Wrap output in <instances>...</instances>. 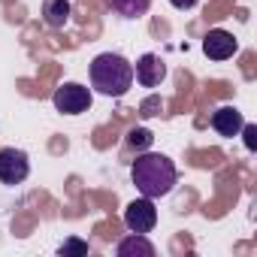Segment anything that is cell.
Masks as SVG:
<instances>
[{
	"label": "cell",
	"mask_w": 257,
	"mask_h": 257,
	"mask_svg": "<svg viewBox=\"0 0 257 257\" xmlns=\"http://www.w3.org/2000/svg\"><path fill=\"white\" fill-rule=\"evenodd\" d=\"M131 179L137 185V191L149 200H158V197H167L179 179L176 173V164L167 158V155H158V152H146L134 161L131 167Z\"/></svg>",
	"instance_id": "1"
},
{
	"label": "cell",
	"mask_w": 257,
	"mask_h": 257,
	"mask_svg": "<svg viewBox=\"0 0 257 257\" xmlns=\"http://www.w3.org/2000/svg\"><path fill=\"white\" fill-rule=\"evenodd\" d=\"M91 73V85L103 94V97H124L134 85V64L118 52H103L91 61L88 67Z\"/></svg>",
	"instance_id": "2"
},
{
	"label": "cell",
	"mask_w": 257,
	"mask_h": 257,
	"mask_svg": "<svg viewBox=\"0 0 257 257\" xmlns=\"http://www.w3.org/2000/svg\"><path fill=\"white\" fill-rule=\"evenodd\" d=\"M52 103H55V109L64 112V115H82V112L91 109L94 97H91V88H85V85H79V82H64L61 88H55Z\"/></svg>",
	"instance_id": "3"
},
{
	"label": "cell",
	"mask_w": 257,
	"mask_h": 257,
	"mask_svg": "<svg viewBox=\"0 0 257 257\" xmlns=\"http://www.w3.org/2000/svg\"><path fill=\"white\" fill-rule=\"evenodd\" d=\"M31 176V158L22 149H0V182L22 185Z\"/></svg>",
	"instance_id": "4"
},
{
	"label": "cell",
	"mask_w": 257,
	"mask_h": 257,
	"mask_svg": "<svg viewBox=\"0 0 257 257\" xmlns=\"http://www.w3.org/2000/svg\"><path fill=\"white\" fill-rule=\"evenodd\" d=\"M158 224V209L149 197H140L134 203H127L124 209V227L131 233H152Z\"/></svg>",
	"instance_id": "5"
},
{
	"label": "cell",
	"mask_w": 257,
	"mask_h": 257,
	"mask_svg": "<svg viewBox=\"0 0 257 257\" xmlns=\"http://www.w3.org/2000/svg\"><path fill=\"white\" fill-rule=\"evenodd\" d=\"M203 52H206L209 61H227V58H233L239 52V43H236V37L230 31L215 28V31H209L203 37Z\"/></svg>",
	"instance_id": "6"
},
{
	"label": "cell",
	"mask_w": 257,
	"mask_h": 257,
	"mask_svg": "<svg viewBox=\"0 0 257 257\" xmlns=\"http://www.w3.org/2000/svg\"><path fill=\"white\" fill-rule=\"evenodd\" d=\"M134 76H137V82L143 85V88H158L164 79H167V64L161 61V55H143L140 61H137V67H134Z\"/></svg>",
	"instance_id": "7"
},
{
	"label": "cell",
	"mask_w": 257,
	"mask_h": 257,
	"mask_svg": "<svg viewBox=\"0 0 257 257\" xmlns=\"http://www.w3.org/2000/svg\"><path fill=\"white\" fill-rule=\"evenodd\" d=\"M242 124H245V118H242V112L236 106H218L212 112V127L221 137H236L242 131Z\"/></svg>",
	"instance_id": "8"
},
{
	"label": "cell",
	"mask_w": 257,
	"mask_h": 257,
	"mask_svg": "<svg viewBox=\"0 0 257 257\" xmlns=\"http://www.w3.org/2000/svg\"><path fill=\"white\" fill-rule=\"evenodd\" d=\"M118 257H155V245L146 239V233H131L118 242Z\"/></svg>",
	"instance_id": "9"
},
{
	"label": "cell",
	"mask_w": 257,
	"mask_h": 257,
	"mask_svg": "<svg viewBox=\"0 0 257 257\" xmlns=\"http://www.w3.org/2000/svg\"><path fill=\"white\" fill-rule=\"evenodd\" d=\"M43 19L49 28H64L70 22V0H46L43 4Z\"/></svg>",
	"instance_id": "10"
},
{
	"label": "cell",
	"mask_w": 257,
	"mask_h": 257,
	"mask_svg": "<svg viewBox=\"0 0 257 257\" xmlns=\"http://www.w3.org/2000/svg\"><path fill=\"white\" fill-rule=\"evenodd\" d=\"M109 7H112L118 16H124V19H140V16L149 13L152 0H109Z\"/></svg>",
	"instance_id": "11"
},
{
	"label": "cell",
	"mask_w": 257,
	"mask_h": 257,
	"mask_svg": "<svg viewBox=\"0 0 257 257\" xmlns=\"http://www.w3.org/2000/svg\"><path fill=\"white\" fill-rule=\"evenodd\" d=\"M88 251H91V245H88L85 239H79V236H70V239L58 248V254H61V257H85Z\"/></svg>",
	"instance_id": "12"
},
{
	"label": "cell",
	"mask_w": 257,
	"mask_h": 257,
	"mask_svg": "<svg viewBox=\"0 0 257 257\" xmlns=\"http://www.w3.org/2000/svg\"><path fill=\"white\" fill-rule=\"evenodd\" d=\"M152 140H155V134L149 131V127H134V131L127 134V146L131 149H149Z\"/></svg>",
	"instance_id": "13"
},
{
	"label": "cell",
	"mask_w": 257,
	"mask_h": 257,
	"mask_svg": "<svg viewBox=\"0 0 257 257\" xmlns=\"http://www.w3.org/2000/svg\"><path fill=\"white\" fill-rule=\"evenodd\" d=\"M161 109H164V100H161L158 94H152V97H146V100L140 103V115H143V118H155Z\"/></svg>",
	"instance_id": "14"
},
{
	"label": "cell",
	"mask_w": 257,
	"mask_h": 257,
	"mask_svg": "<svg viewBox=\"0 0 257 257\" xmlns=\"http://www.w3.org/2000/svg\"><path fill=\"white\" fill-rule=\"evenodd\" d=\"M242 137H245V149L254 152L257 149V127L254 124H242Z\"/></svg>",
	"instance_id": "15"
},
{
	"label": "cell",
	"mask_w": 257,
	"mask_h": 257,
	"mask_svg": "<svg viewBox=\"0 0 257 257\" xmlns=\"http://www.w3.org/2000/svg\"><path fill=\"white\" fill-rule=\"evenodd\" d=\"M170 4H173L176 10H194V7L200 4V0H170Z\"/></svg>",
	"instance_id": "16"
}]
</instances>
